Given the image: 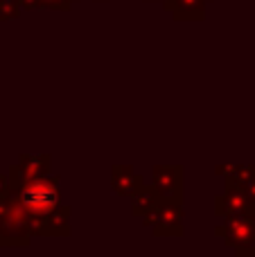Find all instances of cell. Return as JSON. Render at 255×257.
Instances as JSON below:
<instances>
[{"mask_svg": "<svg viewBox=\"0 0 255 257\" xmlns=\"http://www.w3.org/2000/svg\"><path fill=\"white\" fill-rule=\"evenodd\" d=\"M9 194L16 199V203L27 212L34 232L36 223L61 208V190H59V176H36L32 181L18 183L9 187Z\"/></svg>", "mask_w": 255, "mask_h": 257, "instance_id": "1", "label": "cell"}, {"mask_svg": "<svg viewBox=\"0 0 255 257\" xmlns=\"http://www.w3.org/2000/svg\"><path fill=\"white\" fill-rule=\"evenodd\" d=\"M215 235L224 237L239 255H255V214L226 217L224 223L215 228Z\"/></svg>", "mask_w": 255, "mask_h": 257, "instance_id": "2", "label": "cell"}, {"mask_svg": "<svg viewBox=\"0 0 255 257\" xmlns=\"http://www.w3.org/2000/svg\"><path fill=\"white\" fill-rule=\"evenodd\" d=\"M219 217H242V214H255V201L239 185H228L226 192L217 199L215 205Z\"/></svg>", "mask_w": 255, "mask_h": 257, "instance_id": "3", "label": "cell"}, {"mask_svg": "<svg viewBox=\"0 0 255 257\" xmlns=\"http://www.w3.org/2000/svg\"><path fill=\"white\" fill-rule=\"evenodd\" d=\"M154 190L163 199H183V169L179 165H156L154 167Z\"/></svg>", "mask_w": 255, "mask_h": 257, "instance_id": "4", "label": "cell"}, {"mask_svg": "<svg viewBox=\"0 0 255 257\" xmlns=\"http://www.w3.org/2000/svg\"><path fill=\"white\" fill-rule=\"evenodd\" d=\"M154 232L156 235H183V205H181V201L163 199L158 203Z\"/></svg>", "mask_w": 255, "mask_h": 257, "instance_id": "5", "label": "cell"}, {"mask_svg": "<svg viewBox=\"0 0 255 257\" xmlns=\"http://www.w3.org/2000/svg\"><path fill=\"white\" fill-rule=\"evenodd\" d=\"M50 172V156H21L18 165L9 169V183L18 185V183L32 181L36 176H43Z\"/></svg>", "mask_w": 255, "mask_h": 257, "instance_id": "6", "label": "cell"}, {"mask_svg": "<svg viewBox=\"0 0 255 257\" xmlns=\"http://www.w3.org/2000/svg\"><path fill=\"white\" fill-rule=\"evenodd\" d=\"M111 187L115 194L134 196L136 192L143 190V178H140V174H136L131 167L115 165V167H113V176H111Z\"/></svg>", "mask_w": 255, "mask_h": 257, "instance_id": "7", "label": "cell"}, {"mask_svg": "<svg viewBox=\"0 0 255 257\" xmlns=\"http://www.w3.org/2000/svg\"><path fill=\"white\" fill-rule=\"evenodd\" d=\"M68 219H70V210H68L66 205H61V208H57L50 217H45L43 221L36 223L34 235H39V237L68 235V232H70V228H68Z\"/></svg>", "mask_w": 255, "mask_h": 257, "instance_id": "8", "label": "cell"}, {"mask_svg": "<svg viewBox=\"0 0 255 257\" xmlns=\"http://www.w3.org/2000/svg\"><path fill=\"white\" fill-rule=\"evenodd\" d=\"M167 9L176 18H203L206 0H165Z\"/></svg>", "mask_w": 255, "mask_h": 257, "instance_id": "9", "label": "cell"}, {"mask_svg": "<svg viewBox=\"0 0 255 257\" xmlns=\"http://www.w3.org/2000/svg\"><path fill=\"white\" fill-rule=\"evenodd\" d=\"M161 201H163V196L158 194L156 190H154V185H152V187H143L140 192H136V194H134L131 212H134L136 217H143V214L152 212V210L156 208Z\"/></svg>", "mask_w": 255, "mask_h": 257, "instance_id": "10", "label": "cell"}, {"mask_svg": "<svg viewBox=\"0 0 255 257\" xmlns=\"http://www.w3.org/2000/svg\"><path fill=\"white\" fill-rule=\"evenodd\" d=\"M23 7H57V9H68L75 0H18Z\"/></svg>", "mask_w": 255, "mask_h": 257, "instance_id": "11", "label": "cell"}, {"mask_svg": "<svg viewBox=\"0 0 255 257\" xmlns=\"http://www.w3.org/2000/svg\"><path fill=\"white\" fill-rule=\"evenodd\" d=\"M244 192H246V194L248 196H251V199L255 201V178H251V181H248V183H244Z\"/></svg>", "mask_w": 255, "mask_h": 257, "instance_id": "12", "label": "cell"}]
</instances>
